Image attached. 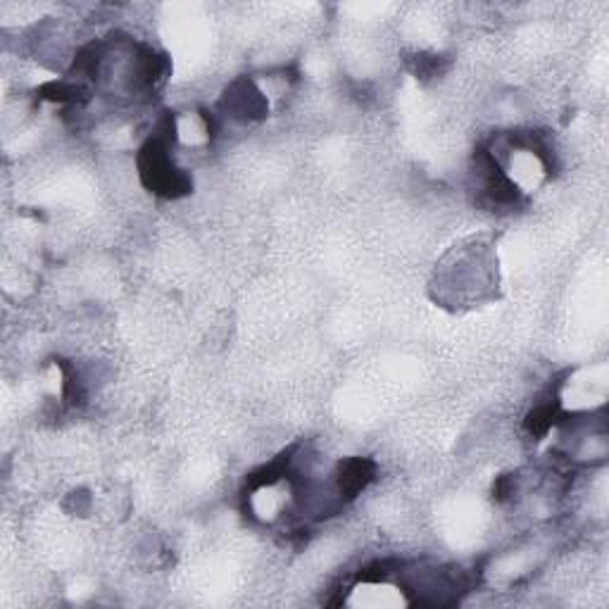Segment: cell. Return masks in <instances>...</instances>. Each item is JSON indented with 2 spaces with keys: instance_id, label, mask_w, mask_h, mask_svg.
Here are the masks:
<instances>
[{
  "instance_id": "1",
  "label": "cell",
  "mask_w": 609,
  "mask_h": 609,
  "mask_svg": "<svg viewBox=\"0 0 609 609\" xmlns=\"http://www.w3.org/2000/svg\"><path fill=\"white\" fill-rule=\"evenodd\" d=\"M139 167H141L143 183L160 195L177 198L193 189L191 179L172 165L165 139H151L143 145V151L139 155Z\"/></svg>"
},
{
  "instance_id": "2",
  "label": "cell",
  "mask_w": 609,
  "mask_h": 609,
  "mask_svg": "<svg viewBox=\"0 0 609 609\" xmlns=\"http://www.w3.org/2000/svg\"><path fill=\"white\" fill-rule=\"evenodd\" d=\"M375 477V465L369 462V459L363 457H355V459H347L345 465H341L339 471V493L341 498H355V495L363 491L367 483Z\"/></svg>"
}]
</instances>
